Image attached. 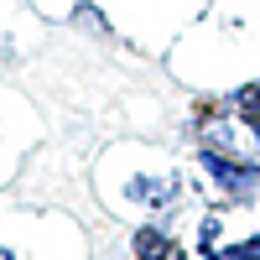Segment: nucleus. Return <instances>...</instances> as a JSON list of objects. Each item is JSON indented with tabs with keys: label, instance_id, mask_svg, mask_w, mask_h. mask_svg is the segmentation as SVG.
Instances as JSON below:
<instances>
[{
	"label": "nucleus",
	"instance_id": "2",
	"mask_svg": "<svg viewBox=\"0 0 260 260\" xmlns=\"http://www.w3.org/2000/svg\"><path fill=\"white\" fill-rule=\"evenodd\" d=\"M224 260H260V240H250V245H245V250H229V255H224Z\"/></svg>",
	"mask_w": 260,
	"mask_h": 260
},
{
	"label": "nucleus",
	"instance_id": "3",
	"mask_svg": "<svg viewBox=\"0 0 260 260\" xmlns=\"http://www.w3.org/2000/svg\"><path fill=\"white\" fill-rule=\"evenodd\" d=\"M0 260H11V255H6V250H0Z\"/></svg>",
	"mask_w": 260,
	"mask_h": 260
},
{
	"label": "nucleus",
	"instance_id": "1",
	"mask_svg": "<svg viewBox=\"0 0 260 260\" xmlns=\"http://www.w3.org/2000/svg\"><path fill=\"white\" fill-rule=\"evenodd\" d=\"M136 250H141V260H177L172 240H167V234H156V229H141V234H136Z\"/></svg>",
	"mask_w": 260,
	"mask_h": 260
}]
</instances>
